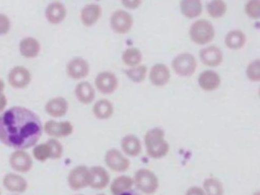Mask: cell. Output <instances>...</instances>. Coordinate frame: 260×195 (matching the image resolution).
Segmentation results:
<instances>
[{"instance_id": "1", "label": "cell", "mask_w": 260, "mask_h": 195, "mask_svg": "<svg viewBox=\"0 0 260 195\" xmlns=\"http://www.w3.org/2000/svg\"><path fill=\"white\" fill-rule=\"evenodd\" d=\"M42 132L40 118L26 108L13 107L0 115V141L9 147L22 150L34 146Z\"/></svg>"}, {"instance_id": "2", "label": "cell", "mask_w": 260, "mask_h": 195, "mask_svg": "<svg viewBox=\"0 0 260 195\" xmlns=\"http://www.w3.org/2000/svg\"><path fill=\"white\" fill-rule=\"evenodd\" d=\"M165 132L160 128L148 130L144 136L146 151L150 157L160 158L169 151V143L164 139Z\"/></svg>"}, {"instance_id": "3", "label": "cell", "mask_w": 260, "mask_h": 195, "mask_svg": "<svg viewBox=\"0 0 260 195\" xmlns=\"http://www.w3.org/2000/svg\"><path fill=\"white\" fill-rule=\"evenodd\" d=\"M190 37L192 41L198 45L207 44L214 37L213 26L208 20H197L190 27Z\"/></svg>"}, {"instance_id": "4", "label": "cell", "mask_w": 260, "mask_h": 195, "mask_svg": "<svg viewBox=\"0 0 260 195\" xmlns=\"http://www.w3.org/2000/svg\"><path fill=\"white\" fill-rule=\"evenodd\" d=\"M172 66L178 75L191 76L196 70L197 63L192 54L182 53L174 58Z\"/></svg>"}, {"instance_id": "5", "label": "cell", "mask_w": 260, "mask_h": 195, "mask_svg": "<svg viewBox=\"0 0 260 195\" xmlns=\"http://www.w3.org/2000/svg\"><path fill=\"white\" fill-rule=\"evenodd\" d=\"M134 183L139 190L146 194L154 193L158 186L156 176L146 169H140L136 172Z\"/></svg>"}, {"instance_id": "6", "label": "cell", "mask_w": 260, "mask_h": 195, "mask_svg": "<svg viewBox=\"0 0 260 195\" xmlns=\"http://www.w3.org/2000/svg\"><path fill=\"white\" fill-rule=\"evenodd\" d=\"M132 24V16L124 10H117L111 16V26L118 34L128 32L131 29Z\"/></svg>"}, {"instance_id": "7", "label": "cell", "mask_w": 260, "mask_h": 195, "mask_svg": "<svg viewBox=\"0 0 260 195\" xmlns=\"http://www.w3.org/2000/svg\"><path fill=\"white\" fill-rule=\"evenodd\" d=\"M95 86L102 93H112L118 86V79L111 71H103L99 73L94 79Z\"/></svg>"}, {"instance_id": "8", "label": "cell", "mask_w": 260, "mask_h": 195, "mask_svg": "<svg viewBox=\"0 0 260 195\" xmlns=\"http://www.w3.org/2000/svg\"><path fill=\"white\" fill-rule=\"evenodd\" d=\"M69 186L73 190H79L89 184V170L84 166L74 168L68 176Z\"/></svg>"}, {"instance_id": "9", "label": "cell", "mask_w": 260, "mask_h": 195, "mask_svg": "<svg viewBox=\"0 0 260 195\" xmlns=\"http://www.w3.org/2000/svg\"><path fill=\"white\" fill-rule=\"evenodd\" d=\"M66 72L68 76L73 79L84 78L89 72V64L86 60L80 57L73 58L68 62L66 66Z\"/></svg>"}, {"instance_id": "10", "label": "cell", "mask_w": 260, "mask_h": 195, "mask_svg": "<svg viewBox=\"0 0 260 195\" xmlns=\"http://www.w3.org/2000/svg\"><path fill=\"white\" fill-rule=\"evenodd\" d=\"M8 81L15 88H23L30 82V73L24 67H13L8 73Z\"/></svg>"}, {"instance_id": "11", "label": "cell", "mask_w": 260, "mask_h": 195, "mask_svg": "<svg viewBox=\"0 0 260 195\" xmlns=\"http://www.w3.org/2000/svg\"><path fill=\"white\" fill-rule=\"evenodd\" d=\"M9 162L14 171L20 173H26L32 167L31 157L28 153H26L23 150H16L13 153H11L9 157Z\"/></svg>"}, {"instance_id": "12", "label": "cell", "mask_w": 260, "mask_h": 195, "mask_svg": "<svg viewBox=\"0 0 260 195\" xmlns=\"http://www.w3.org/2000/svg\"><path fill=\"white\" fill-rule=\"evenodd\" d=\"M44 129L46 133L53 137H63L68 136L73 131V126L68 121L56 122L54 120H49L46 122Z\"/></svg>"}, {"instance_id": "13", "label": "cell", "mask_w": 260, "mask_h": 195, "mask_svg": "<svg viewBox=\"0 0 260 195\" xmlns=\"http://www.w3.org/2000/svg\"><path fill=\"white\" fill-rule=\"evenodd\" d=\"M108 167L116 172H124L129 168V160L119 150L110 149L105 156Z\"/></svg>"}, {"instance_id": "14", "label": "cell", "mask_w": 260, "mask_h": 195, "mask_svg": "<svg viewBox=\"0 0 260 195\" xmlns=\"http://www.w3.org/2000/svg\"><path fill=\"white\" fill-rule=\"evenodd\" d=\"M199 56L201 62L210 67L218 66L222 61V52L215 46H209L202 49Z\"/></svg>"}, {"instance_id": "15", "label": "cell", "mask_w": 260, "mask_h": 195, "mask_svg": "<svg viewBox=\"0 0 260 195\" xmlns=\"http://www.w3.org/2000/svg\"><path fill=\"white\" fill-rule=\"evenodd\" d=\"M171 73L169 68L165 64L157 63L153 65L149 72V79L155 86H162L170 80Z\"/></svg>"}, {"instance_id": "16", "label": "cell", "mask_w": 260, "mask_h": 195, "mask_svg": "<svg viewBox=\"0 0 260 195\" xmlns=\"http://www.w3.org/2000/svg\"><path fill=\"white\" fill-rule=\"evenodd\" d=\"M110 177L102 167H92L89 170V186L94 189H103L109 183Z\"/></svg>"}, {"instance_id": "17", "label": "cell", "mask_w": 260, "mask_h": 195, "mask_svg": "<svg viewBox=\"0 0 260 195\" xmlns=\"http://www.w3.org/2000/svg\"><path fill=\"white\" fill-rule=\"evenodd\" d=\"M198 84L204 90H214L220 84V77L215 71L205 70L200 73L198 77Z\"/></svg>"}, {"instance_id": "18", "label": "cell", "mask_w": 260, "mask_h": 195, "mask_svg": "<svg viewBox=\"0 0 260 195\" xmlns=\"http://www.w3.org/2000/svg\"><path fill=\"white\" fill-rule=\"evenodd\" d=\"M45 110L52 117H62L68 111V102L62 96L53 98L46 104Z\"/></svg>"}, {"instance_id": "19", "label": "cell", "mask_w": 260, "mask_h": 195, "mask_svg": "<svg viewBox=\"0 0 260 195\" xmlns=\"http://www.w3.org/2000/svg\"><path fill=\"white\" fill-rule=\"evenodd\" d=\"M3 185L8 191L18 192V193L24 192L27 188V183L24 180V178L12 173L5 175L3 179Z\"/></svg>"}, {"instance_id": "20", "label": "cell", "mask_w": 260, "mask_h": 195, "mask_svg": "<svg viewBox=\"0 0 260 195\" xmlns=\"http://www.w3.org/2000/svg\"><path fill=\"white\" fill-rule=\"evenodd\" d=\"M75 96L80 103L86 105L94 100L95 92L90 83L86 81H81L75 87Z\"/></svg>"}, {"instance_id": "21", "label": "cell", "mask_w": 260, "mask_h": 195, "mask_svg": "<svg viewBox=\"0 0 260 195\" xmlns=\"http://www.w3.org/2000/svg\"><path fill=\"white\" fill-rule=\"evenodd\" d=\"M40 49V43L34 38H24L19 43V52L25 58L37 57Z\"/></svg>"}, {"instance_id": "22", "label": "cell", "mask_w": 260, "mask_h": 195, "mask_svg": "<svg viewBox=\"0 0 260 195\" xmlns=\"http://www.w3.org/2000/svg\"><path fill=\"white\" fill-rule=\"evenodd\" d=\"M121 146L123 151L130 156H136L141 151L140 140L132 134H128L122 138Z\"/></svg>"}, {"instance_id": "23", "label": "cell", "mask_w": 260, "mask_h": 195, "mask_svg": "<svg viewBox=\"0 0 260 195\" xmlns=\"http://www.w3.org/2000/svg\"><path fill=\"white\" fill-rule=\"evenodd\" d=\"M66 15V9L60 2H53L46 9V17L51 23L61 22Z\"/></svg>"}, {"instance_id": "24", "label": "cell", "mask_w": 260, "mask_h": 195, "mask_svg": "<svg viewBox=\"0 0 260 195\" xmlns=\"http://www.w3.org/2000/svg\"><path fill=\"white\" fill-rule=\"evenodd\" d=\"M101 12H102V10L99 5H96V4L86 5L82 9L81 14H80L81 21L83 22L84 25L90 26L98 21V19L101 16Z\"/></svg>"}, {"instance_id": "25", "label": "cell", "mask_w": 260, "mask_h": 195, "mask_svg": "<svg viewBox=\"0 0 260 195\" xmlns=\"http://www.w3.org/2000/svg\"><path fill=\"white\" fill-rule=\"evenodd\" d=\"M181 11L189 18L197 17L202 11V4L200 0H182Z\"/></svg>"}, {"instance_id": "26", "label": "cell", "mask_w": 260, "mask_h": 195, "mask_svg": "<svg viewBox=\"0 0 260 195\" xmlns=\"http://www.w3.org/2000/svg\"><path fill=\"white\" fill-rule=\"evenodd\" d=\"M92 112L98 119L105 120V119H109L113 115L114 108L110 101L100 100L94 104L92 108Z\"/></svg>"}, {"instance_id": "27", "label": "cell", "mask_w": 260, "mask_h": 195, "mask_svg": "<svg viewBox=\"0 0 260 195\" xmlns=\"http://www.w3.org/2000/svg\"><path fill=\"white\" fill-rule=\"evenodd\" d=\"M224 42H225V45L230 49L238 50L244 46V44L246 42V37H245L244 32H242L241 30L235 29V30H231L226 34Z\"/></svg>"}, {"instance_id": "28", "label": "cell", "mask_w": 260, "mask_h": 195, "mask_svg": "<svg viewBox=\"0 0 260 195\" xmlns=\"http://www.w3.org/2000/svg\"><path fill=\"white\" fill-rule=\"evenodd\" d=\"M122 60L126 65L133 67V66L140 64V62L142 60V54L136 48H129L123 52Z\"/></svg>"}, {"instance_id": "29", "label": "cell", "mask_w": 260, "mask_h": 195, "mask_svg": "<svg viewBox=\"0 0 260 195\" xmlns=\"http://www.w3.org/2000/svg\"><path fill=\"white\" fill-rule=\"evenodd\" d=\"M132 184H133V181L130 177L121 176V177L116 178L113 181V183L111 184V191L115 195V194L121 193L123 191L129 190L131 188Z\"/></svg>"}, {"instance_id": "30", "label": "cell", "mask_w": 260, "mask_h": 195, "mask_svg": "<svg viewBox=\"0 0 260 195\" xmlns=\"http://www.w3.org/2000/svg\"><path fill=\"white\" fill-rule=\"evenodd\" d=\"M203 189L205 195H222L223 189L221 183L214 179V178H208L203 183Z\"/></svg>"}, {"instance_id": "31", "label": "cell", "mask_w": 260, "mask_h": 195, "mask_svg": "<svg viewBox=\"0 0 260 195\" xmlns=\"http://www.w3.org/2000/svg\"><path fill=\"white\" fill-rule=\"evenodd\" d=\"M126 75L133 81L136 83L142 82L146 76V72H147V68L144 65H136L133 66L129 69H127L126 71Z\"/></svg>"}, {"instance_id": "32", "label": "cell", "mask_w": 260, "mask_h": 195, "mask_svg": "<svg viewBox=\"0 0 260 195\" xmlns=\"http://www.w3.org/2000/svg\"><path fill=\"white\" fill-rule=\"evenodd\" d=\"M226 5L222 0H211L207 5V11L210 16L217 18L225 13Z\"/></svg>"}, {"instance_id": "33", "label": "cell", "mask_w": 260, "mask_h": 195, "mask_svg": "<svg viewBox=\"0 0 260 195\" xmlns=\"http://www.w3.org/2000/svg\"><path fill=\"white\" fill-rule=\"evenodd\" d=\"M46 143L50 148V158H59L62 155L63 147H62V144L57 139L51 138Z\"/></svg>"}, {"instance_id": "34", "label": "cell", "mask_w": 260, "mask_h": 195, "mask_svg": "<svg viewBox=\"0 0 260 195\" xmlns=\"http://www.w3.org/2000/svg\"><path fill=\"white\" fill-rule=\"evenodd\" d=\"M34 156L40 160V161H45L47 158L50 157V148L47 143H42L37 145L34 150Z\"/></svg>"}, {"instance_id": "35", "label": "cell", "mask_w": 260, "mask_h": 195, "mask_svg": "<svg viewBox=\"0 0 260 195\" xmlns=\"http://www.w3.org/2000/svg\"><path fill=\"white\" fill-rule=\"evenodd\" d=\"M247 76L252 81H259L260 79V61L255 60L251 62L247 68Z\"/></svg>"}, {"instance_id": "36", "label": "cell", "mask_w": 260, "mask_h": 195, "mask_svg": "<svg viewBox=\"0 0 260 195\" xmlns=\"http://www.w3.org/2000/svg\"><path fill=\"white\" fill-rule=\"evenodd\" d=\"M246 13L252 18H258L260 15L259 0H249L246 4Z\"/></svg>"}, {"instance_id": "37", "label": "cell", "mask_w": 260, "mask_h": 195, "mask_svg": "<svg viewBox=\"0 0 260 195\" xmlns=\"http://www.w3.org/2000/svg\"><path fill=\"white\" fill-rule=\"evenodd\" d=\"M10 29V21L5 14L0 13V36L5 35Z\"/></svg>"}, {"instance_id": "38", "label": "cell", "mask_w": 260, "mask_h": 195, "mask_svg": "<svg viewBox=\"0 0 260 195\" xmlns=\"http://www.w3.org/2000/svg\"><path fill=\"white\" fill-rule=\"evenodd\" d=\"M122 3L127 8L135 9V8H137L140 5L141 0H122Z\"/></svg>"}, {"instance_id": "39", "label": "cell", "mask_w": 260, "mask_h": 195, "mask_svg": "<svg viewBox=\"0 0 260 195\" xmlns=\"http://www.w3.org/2000/svg\"><path fill=\"white\" fill-rule=\"evenodd\" d=\"M185 195H205L204 191L199 187H191Z\"/></svg>"}, {"instance_id": "40", "label": "cell", "mask_w": 260, "mask_h": 195, "mask_svg": "<svg viewBox=\"0 0 260 195\" xmlns=\"http://www.w3.org/2000/svg\"><path fill=\"white\" fill-rule=\"evenodd\" d=\"M6 104H7L6 96H5L3 93H1V94H0V112H2V111L4 110Z\"/></svg>"}, {"instance_id": "41", "label": "cell", "mask_w": 260, "mask_h": 195, "mask_svg": "<svg viewBox=\"0 0 260 195\" xmlns=\"http://www.w3.org/2000/svg\"><path fill=\"white\" fill-rule=\"evenodd\" d=\"M115 195H139V194H138L136 191L129 189V190L123 191V192H121V193H118V194H115Z\"/></svg>"}, {"instance_id": "42", "label": "cell", "mask_w": 260, "mask_h": 195, "mask_svg": "<svg viewBox=\"0 0 260 195\" xmlns=\"http://www.w3.org/2000/svg\"><path fill=\"white\" fill-rule=\"evenodd\" d=\"M4 87H5V85H4V82H3V80H2V79H0V94L2 93V91H3Z\"/></svg>"}, {"instance_id": "43", "label": "cell", "mask_w": 260, "mask_h": 195, "mask_svg": "<svg viewBox=\"0 0 260 195\" xmlns=\"http://www.w3.org/2000/svg\"><path fill=\"white\" fill-rule=\"evenodd\" d=\"M99 195H104V194H99Z\"/></svg>"}, {"instance_id": "44", "label": "cell", "mask_w": 260, "mask_h": 195, "mask_svg": "<svg viewBox=\"0 0 260 195\" xmlns=\"http://www.w3.org/2000/svg\"><path fill=\"white\" fill-rule=\"evenodd\" d=\"M0 195H1V192H0Z\"/></svg>"}]
</instances>
